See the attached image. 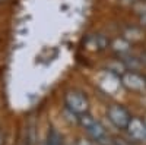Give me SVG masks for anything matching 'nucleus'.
Instances as JSON below:
<instances>
[{"label": "nucleus", "instance_id": "obj_1", "mask_svg": "<svg viewBox=\"0 0 146 145\" xmlns=\"http://www.w3.org/2000/svg\"><path fill=\"white\" fill-rule=\"evenodd\" d=\"M79 122H80L82 128L86 130V134H88L96 144L108 145V142H110L108 134H107L105 128L98 122V120H95L92 116L83 113V114H80V117H79Z\"/></svg>", "mask_w": 146, "mask_h": 145}, {"label": "nucleus", "instance_id": "obj_2", "mask_svg": "<svg viewBox=\"0 0 146 145\" xmlns=\"http://www.w3.org/2000/svg\"><path fill=\"white\" fill-rule=\"evenodd\" d=\"M64 103H66L69 110L72 113H76V114L86 113L88 107H89L86 97L82 92H78V91H69L64 97Z\"/></svg>", "mask_w": 146, "mask_h": 145}, {"label": "nucleus", "instance_id": "obj_3", "mask_svg": "<svg viewBox=\"0 0 146 145\" xmlns=\"http://www.w3.org/2000/svg\"><path fill=\"white\" fill-rule=\"evenodd\" d=\"M107 116H108L110 120H111V123L118 129H126L129 122H130V119H131L129 112L124 107H121L118 104L110 106L108 110H107Z\"/></svg>", "mask_w": 146, "mask_h": 145}, {"label": "nucleus", "instance_id": "obj_4", "mask_svg": "<svg viewBox=\"0 0 146 145\" xmlns=\"http://www.w3.org/2000/svg\"><path fill=\"white\" fill-rule=\"evenodd\" d=\"M127 132L131 136V139L139 141V142H146V122L135 117L130 119V122L127 125Z\"/></svg>", "mask_w": 146, "mask_h": 145}, {"label": "nucleus", "instance_id": "obj_5", "mask_svg": "<svg viewBox=\"0 0 146 145\" xmlns=\"http://www.w3.org/2000/svg\"><path fill=\"white\" fill-rule=\"evenodd\" d=\"M123 84L133 91H142L146 87V79L143 76H140L139 74H135V72H127V74L123 75Z\"/></svg>", "mask_w": 146, "mask_h": 145}, {"label": "nucleus", "instance_id": "obj_6", "mask_svg": "<svg viewBox=\"0 0 146 145\" xmlns=\"http://www.w3.org/2000/svg\"><path fill=\"white\" fill-rule=\"evenodd\" d=\"M45 145H63V139H62V135L58 134L56 129H50L48 130V136H47V142Z\"/></svg>", "mask_w": 146, "mask_h": 145}, {"label": "nucleus", "instance_id": "obj_7", "mask_svg": "<svg viewBox=\"0 0 146 145\" xmlns=\"http://www.w3.org/2000/svg\"><path fill=\"white\" fill-rule=\"evenodd\" d=\"M78 145H94L91 141H88V139H79L78 141Z\"/></svg>", "mask_w": 146, "mask_h": 145}, {"label": "nucleus", "instance_id": "obj_8", "mask_svg": "<svg viewBox=\"0 0 146 145\" xmlns=\"http://www.w3.org/2000/svg\"><path fill=\"white\" fill-rule=\"evenodd\" d=\"M142 22H143V23H145V25H146V13L143 15V18H142Z\"/></svg>", "mask_w": 146, "mask_h": 145}, {"label": "nucleus", "instance_id": "obj_9", "mask_svg": "<svg viewBox=\"0 0 146 145\" xmlns=\"http://www.w3.org/2000/svg\"><path fill=\"white\" fill-rule=\"evenodd\" d=\"M114 145H124V144H121V142H115Z\"/></svg>", "mask_w": 146, "mask_h": 145}, {"label": "nucleus", "instance_id": "obj_10", "mask_svg": "<svg viewBox=\"0 0 146 145\" xmlns=\"http://www.w3.org/2000/svg\"><path fill=\"white\" fill-rule=\"evenodd\" d=\"M0 145H2V139H0Z\"/></svg>", "mask_w": 146, "mask_h": 145}]
</instances>
